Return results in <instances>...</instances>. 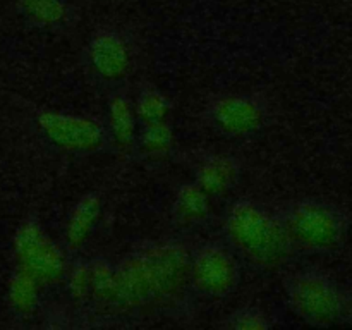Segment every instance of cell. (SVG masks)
Segmentation results:
<instances>
[{"label":"cell","instance_id":"d6986e66","mask_svg":"<svg viewBox=\"0 0 352 330\" xmlns=\"http://www.w3.org/2000/svg\"><path fill=\"white\" fill-rule=\"evenodd\" d=\"M41 291L43 287L33 275L16 267L7 284V301L10 309L21 318H31L40 309Z\"/></svg>","mask_w":352,"mask_h":330},{"label":"cell","instance_id":"6da1fadb","mask_svg":"<svg viewBox=\"0 0 352 330\" xmlns=\"http://www.w3.org/2000/svg\"><path fill=\"white\" fill-rule=\"evenodd\" d=\"M191 243L164 236L134 243L116 260V316L189 320L196 311L189 280Z\"/></svg>","mask_w":352,"mask_h":330},{"label":"cell","instance_id":"9a60e30c","mask_svg":"<svg viewBox=\"0 0 352 330\" xmlns=\"http://www.w3.org/2000/svg\"><path fill=\"white\" fill-rule=\"evenodd\" d=\"M177 148V134L170 120L141 124L131 160L162 162L170 157Z\"/></svg>","mask_w":352,"mask_h":330},{"label":"cell","instance_id":"2e32d148","mask_svg":"<svg viewBox=\"0 0 352 330\" xmlns=\"http://www.w3.org/2000/svg\"><path fill=\"white\" fill-rule=\"evenodd\" d=\"M24 19L34 28L50 33L67 31L72 12L65 0H16Z\"/></svg>","mask_w":352,"mask_h":330},{"label":"cell","instance_id":"44dd1931","mask_svg":"<svg viewBox=\"0 0 352 330\" xmlns=\"http://www.w3.org/2000/svg\"><path fill=\"white\" fill-rule=\"evenodd\" d=\"M339 323L340 325L352 327V289H342Z\"/></svg>","mask_w":352,"mask_h":330},{"label":"cell","instance_id":"9c48e42d","mask_svg":"<svg viewBox=\"0 0 352 330\" xmlns=\"http://www.w3.org/2000/svg\"><path fill=\"white\" fill-rule=\"evenodd\" d=\"M16 267L33 275L43 289L57 287L64 280L69 256L60 241H55L38 217L21 220L12 237Z\"/></svg>","mask_w":352,"mask_h":330},{"label":"cell","instance_id":"5b68a950","mask_svg":"<svg viewBox=\"0 0 352 330\" xmlns=\"http://www.w3.org/2000/svg\"><path fill=\"white\" fill-rule=\"evenodd\" d=\"M31 124L38 140L54 153L76 158L112 153L102 117L38 107L31 116Z\"/></svg>","mask_w":352,"mask_h":330},{"label":"cell","instance_id":"3957f363","mask_svg":"<svg viewBox=\"0 0 352 330\" xmlns=\"http://www.w3.org/2000/svg\"><path fill=\"white\" fill-rule=\"evenodd\" d=\"M82 74L95 88L109 93L131 88L144 65V52L140 41L119 28L103 26L93 31L82 45Z\"/></svg>","mask_w":352,"mask_h":330},{"label":"cell","instance_id":"52a82bcc","mask_svg":"<svg viewBox=\"0 0 352 330\" xmlns=\"http://www.w3.org/2000/svg\"><path fill=\"white\" fill-rule=\"evenodd\" d=\"M289 311L311 327H332L339 323L342 289L336 278L316 267L289 272L282 280Z\"/></svg>","mask_w":352,"mask_h":330},{"label":"cell","instance_id":"ba28073f","mask_svg":"<svg viewBox=\"0 0 352 330\" xmlns=\"http://www.w3.org/2000/svg\"><path fill=\"white\" fill-rule=\"evenodd\" d=\"M243 261L223 239L191 243L189 280L198 301H223L243 280Z\"/></svg>","mask_w":352,"mask_h":330},{"label":"cell","instance_id":"ffe728a7","mask_svg":"<svg viewBox=\"0 0 352 330\" xmlns=\"http://www.w3.org/2000/svg\"><path fill=\"white\" fill-rule=\"evenodd\" d=\"M275 325V316L258 305L239 306L217 323L223 330H268Z\"/></svg>","mask_w":352,"mask_h":330},{"label":"cell","instance_id":"4fadbf2b","mask_svg":"<svg viewBox=\"0 0 352 330\" xmlns=\"http://www.w3.org/2000/svg\"><path fill=\"white\" fill-rule=\"evenodd\" d=\"M213 199L196 184L184 181L174 189L170 201V219L182 230L199 229L212 219Z\"/></svg>","mask_w":352,"mask_h":330},{"label":"cell","instance_id":"7a4b0ae2","mask_svg":"<svg viewBox=\"0 0 352 330\" xmlns=\"http://www.w3.org/2000/svg\"><path fill=\"white\" fill-rule=\"evenodd\" d=\"M222 239L254 270H278L296 258L275 205L248 196L234 198L223 208Z\"/></svg>","mask_w":352,"mask_h":330},{"label":"cell","instance_id":"5bb4252c","mask_svg":"<svg viewBox=\"0 0 352 330\" xmlns=\"http://www.w3.org/2000/svg\"><path fill=\"white\" fill-rule=\"evenodd\" d=\"M117 267L107 254L89 256V315L116 318Z\"/></svg>","mask_w":352,"mask_h":330},{"label":"cell","instance_id":"ac0fdd59","mask_svg":"<svg viewBox=\"0 0 352 330\" xmlns=\"http://www.w3.org/2000/svg\"><path fill=\"white\" fill-rule=\"evenodd\" d=\"M60 285L72 313L76 316H89V256L82 253L69 258Z\"/></svg>","mask_w":352,"mask_h":330},{"label":"cell","instance_id":"277c9868","mask_svg":"<svg viewBox=\"0 0 352 330\" xmlns=\"http://www.w3.org/2000/svg\"><path fill=\"white\" fill-rule=\"evenodd\" d=\"M296 256L329 254L339 250L349 232V219L333 203L299 198L275 205Z\"/></svg>","mask_w":352,"mask_h":330},{"label":"cell","instance_id":"30bf717a","mask_svg":"<svg viewBox=\"0 0 352 330\" xmlns=\"http://www.w3.org/2000/svg\"><path fill=\"white\" fill-rule=\"evenodd\" d=\"M191 170V181H195L215 201L237 188L243 177L244 164L232 153L203 151L192 160Z\"/></svg>","mask_w":352,"mask_h":330},{"label":"cell","instance_id":"e0dca14e","mask_svg":"<svg viewBox=\"0 0 352 330\" xmlns=\"http://www.w3.org/2000/svg\"><path fill=\"white\" fill-rule=\"evenodd\" d=\"M134 113L138 122L153 124L170 120L172 100L167 93L150 81H136L131 86Z\"/></svg>","mask_w":352,"mask_h":330},{"label":"cell","instance_id":"8fae6325","mask_svg":"<svg viewBox=\"0 0 352 330\" xmlns=\"http://www.w3.org/2000/svg\"><path fill=\"white\" fill-rule=\"evenodd\" d=\"M102 119L105 122L112 153L124 160H131L140 129L131 98V88H119L107 93L105 113Z\"/></svg>","mask_w":352,"mask_h":330},{"label":"cell","instance_id":"8992f818","mask_svg":"<svg viewBox=\"0 0 352 330\" xmlns=\"http://www.w3.org/2000/svg\"><path fill=\"white\" fill-rule=\"evenodd\" d=\"M201 120L223 140H251L274 119V105L263 91H219L201 107Z\"/></svg>","mask_w":352,"mask_h":330},{"label":"cell","instance_id":"7c38bea8","mask_svg":"<svg viewBox=\"0 0 352 330\" xmlns=\"http://www.w3.org/2000/svg\"><path fill=\"white\" fill-rule=\"evenodd\" d=\"M103 213V196L98 191H86L72 203L64 229L60 244L67 256L85 253L86 246L95 236Z\"/></svg>","mask_w":352,"mask_h":330}]
</instances>
